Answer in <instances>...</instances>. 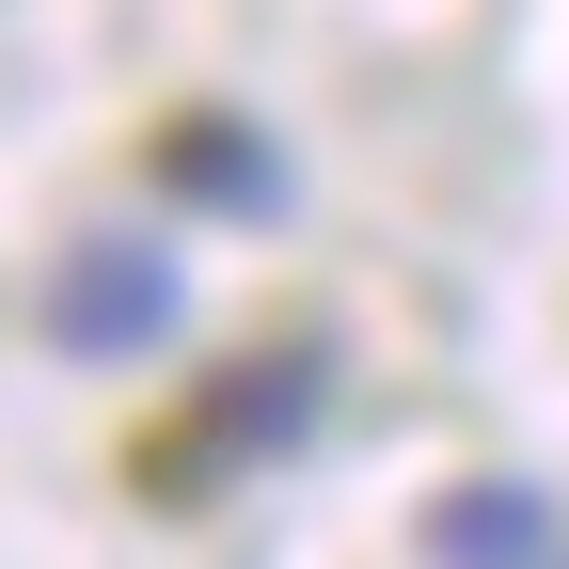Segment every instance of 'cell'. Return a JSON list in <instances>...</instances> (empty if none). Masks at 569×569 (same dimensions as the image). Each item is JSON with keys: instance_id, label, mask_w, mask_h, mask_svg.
Wrapping results in <instances>:
<instances>
[{"instance_id": "1", "label": "cell", "mask_w": 569, "mask_h": 569, "mask_svg": "<svg viewBox=\"0 0 569 569\" xmlns=\"http://www.w3.org/2000/svg\"><path fill=\"white\" fill-rule=\"evenodd\" d=\"M317 427V348H238L222 380H206L174 427H142V459H127V490L142 507H222V475H253V459H284Z\"/></svg>"}, {"instance_id": "2", "label": "cell", "mask_w": 569, "mask_h": 569, "mask_svg": "<svg viewBox=\"0 0 569 569\" xmlns=\"http://www.w3.org/2000/svg\"><path fill=\"white\" fill-rule=\"evenodd\" d=\"M159 317H174V269H159V253H127V238L63 253V284H48V332L80 348V365H111V348H142Z\"/></svg>"}, {"instance_id": "3", "label": "cell", "mask_w": 569, "mask_h": 569, "mask_svg": "<svg viewBox=\"0 0 569 569\" xmlns=\"http://www.w3.org/2000/svg\"><path fill=\"white\" fill-rule=\"evenodd\" d=\"M159 190H206V206H269V159L222 127V111H174L159 127Z\"/></svg>"}, {"instance_id": "4", "label": "cell", "mask_w": 569, "mask_h": 569, "mask_svg": "<svg viewBox=\"0 0 569 569\" xmlns=\"http://www.w3.org/2000/svg\"><path fill=\"white\" fill-rule=\"evenodd\" d=\"M427 553H443V569H553V522L507 507V490H459V507L427 522Z\"/></svg>"}]
</instances>
